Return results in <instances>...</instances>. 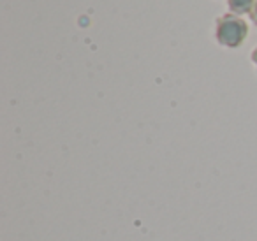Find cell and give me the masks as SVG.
<instances>
[{"mask_svg": "<svg viewBox=\"0 0 257 241\" xmlns=\"http://www.w3.org/2000/svg\"><path fill=\"white\" fill-rule=\"evenodd\" d=\"M246 34H248V27L239 16L236 15H224L217 20V27H215V37H217L218 44L225 48H238L243 44Z\"/></svg>", "mask_w": 257, "mask_h": 241, "instance_id": "obj_1", "label": "cell"}, {"mask_svg": "<svg viewBox=\"0 0 257 241\" xmlns=\"http://www.w3.org/2000/svg\"><path fill=\"white\" fill-rule=\"evenodd\" d=\"M227 4L232 15L241 16V15H250L255 0H227Z\"/></svg>", "mask_w": 257, "mask_h": 241, "instance_id": "obj_2", "label": "cell"}, {"mask_svg": "<svg viewBox=\"0 0 257 241\" xmlns=\"http://www.w3.org/2000/svg\"><path fill=\"white\" fill-rule=\"evenodd\" d=\"M250 20L253 22V25L257 27V0H255V4H253L252 11H250Z\"/></svg>", "mask_w": 257, "mask_h": 241, "instance_id": "obj_3", "label": "cell"}, {"mask_svg": "<svg viewBox=\"0 0 257 241\" xmlns=\"http://www.w3.org/2000/svg\"><path fill=\"white\" fill-rule=\"evenodd\" d=\"M250 58H252V62H253V65H255V69H257V48L252 51V55H250Z\"/></svg>", "mask_w": 257, "mask_h": 241, "instance_id": "obj_4", "label": "cell"}]
</instances>
